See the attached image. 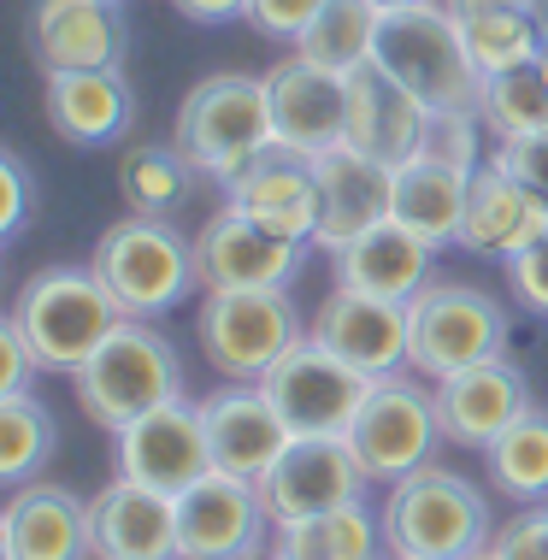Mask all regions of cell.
I'll return each mask as SVG.
<instances>
[{
  "instance_id": "cell-1",
  "label": "cell",
  "mask_w": 548,
  "mask_h": 560,
  "mask_svg": "<svg viewBox=\"0 0 548 560\" xmlns=\"http://www.w3.org/2000/svg\"><path fill=\"white\" fill-rule=\"evenodd\" d=\"M7 319L24 330L42 372L78 377L83 360L125 325V307L113 301V290L101 283L95 266H48L19 290Z\"/></svg>"
},
{
  "instance_id": "cell-2",
  "label": "cell",
  "mask_w": 548,
  "mask_h": 560,
  "mask_svg": "<svg viewBox=\"0 0 548 560\" xmlns=\"http://www.w3.org/2000/svg\"><path fill=\"white\" fill-rule=\"evenodd\" d=\"M495 542L490 502L460 472H424L389 483L384 502V555L389 560H478Z\"/></svg>"
},
{
  "instance_id": "cell-3",
  "label": "cell",
  "mask_w": 548,
  "mask_h": 560,
  "mask_svg": "<svg viewBox=\"0 0 548 560\" xmlns=\"http://www.w3.org/2000/svg\"><path fill=\"white\" fill-rule=\"evenodd\" d=\"M78 407L95 419L101 431H125L136 419L160 413L165 401H183V360L177 348L154 330V319H125L95 354L83 360V372L71 377Z\"/></svg>"
},
{
  "instance_id": "cell-4",
  "label": "cell",
  "mask_w": 548,
  "mask_h": 560,
  "mask_svg": "<svg viewBox=\"0 0 548 560\" xmlns=\"http://www.w3.org/2000/svg\"><path fill=\"white\" fill-rule=\"evenodd\" d=\"M172 142L183 148V160L195 165L212 184L242 177L266 148H278L271 130V101H266V78H242V71H219V78L195 83L177 107Z\"/></svg>"
},
{
  "instance_id": "cell-5",
  "label": "cell",
  "mask_w": 548,
  "mask_h": 560,
  "mask_svg": "<svg viewBox=\"0 0 548 560\" xmlns=\"http://www.w3.org/2000/svg\"><path fill=\"white\" fill-rule=\"evenodd\" d=\"M372 66H384L401 89H413L424 107H478L483 71L471 66L466 30L443 0H419V7H395L377 24Z\"/></svg>"
},
{
  "instance_id": "cell-6",
  "label": "cell",
  "mask_w": 548,
  "mask_h": 560,
  "mask_svg": "<svg viewBox=\"0 0 548 560\" xmlns=\"http://www.w3.org/2000/svg\"><path fill=\"white\" fill-rule=\"evenodd\" d=\"M101 283L113 290V301L125 307V319H160L189 301V290H201V271H195V242L177 231L172 219H118L113 231L95 242Z\"/></svg>"
},
{
  "instance_id": "cell-7",
  "label": "cell",
  "mask_w": 548,
  "mask_h": 560,
  "mask_svg": "<svg viewBox=\"0 0 548 560\" xmlns=\"http://www.w3.org/2000/svg\"><path fill=\"white\" fill-rule=\"evenodd\" d=\"M508 307L471 283H424L407 301V360L419 377H454L508 354Z\"/></svg>"
},
{
  "instance_id": "cell-8",
  "label": "cell",
  "mask_w": 548,
  "mask_h": 560,
  "mask_svg": "<svg viewBox=\"0 0 548 560\" xmlns=\"http://www.w3.org/2000/svg\"><path fill=\"white\" fill-rule=\"evenodd\" d=\"M195 337H201L212 372L236 377V384H260L289 348L307 342V330H301L289 290H207Z\"/></svg>"
},
{
  "instance_id": "cell-9",
  "label": "cell",
  "mask_w": 548,
  "mask_h": 560,
  "mask_svg": "<svg viewBox=\"0 0 548 560\" xmlns=\"http://www.w3.org/2000/svg\"><path fill=\"white\" fill-rule=\"evenodd\" d=\"M360 466L372 472V483H401L431 466L436 443H443V413H436V389L413 384V377H377L365 389L354 425H348Z\"/></svg>"
},
{
  "instance_id": "cell-10",
  "label": "cell",
  "mask_w": 548,
  "mask_h": 560,
  "mask_svg": "<svg viewBox=\"0 0 548 560\" xmlns=\"http://www.w3.org/2000/svg\"><path fill=\"white\" fill-rule=\"evenodd\" d=\"M260 389L271 396V407L283 413V425L295 436H348L372 377L354 372L348 360H337L330 348H318L307 337L260 377Z\"/></svg>"
},
{
  "instance_id": "cell-11",
  "label": "cell",
  "mask_w": 548,
  "mask_h": 560,
  "mask_svg": "<svg viewBox=\"0 0 548 560\" xmlns=\"http://www.w3.org/2000/svg\"><path fill=\"white\" fill-rule=\"evenodd\" d=\"M307 248L313 242L271 231L266 219L224 201V213L195 236V271H201V290H283Z\"/></svg>"
},
{
  "instance_id": "cell-12",
  "label": "cell",
  "mask_w": 548,
  "mask_h": 560,
  "mask_svg": "<svg viewBox=\"0 0 548 560\" xmlns=\"http://www.w3.org/2000/svg\"><path fill=\"white\" fill-rule=\"evenodd\" d=\"M365 483H372V472L360 466L348 436H295L278 454V466L260 478V495L271 508V525H295L313 513L365 502Z\"/></svg>"
},
{
  "instance_id": "cell-13",
  "label": "cell",
  "mask_w": 548,
  "mask_h": 560,
  "mask_svg": "<svg viewBox=\"0 0 548 560\" xmlns=\"http://www.w3.org/2000/svg\"><path fill=\"white\" fill-rule=\"evenodd\" d=\"M271 508L260 483L207 472L195 490L177 495V549L183 560H260Z\"/></svg>"
},
{
  "instance_id": "cell-14",
  "label": "cell",
  "mask_w": 548,
  "mask_h": 560,
  "mask_svg": "<svg viewBox=\"0 0 548 560\" xmlns=\"http://www.w3.org/2000/svg\"><path fill=\"white\" fill-rule=\"evenodd\" d=\"M113 460H118V478H136V483H148V490H165V495L195 490V483L212 472L201 401H189V396L165 401L160 413L125 425L113 436Z\"/></svg>"
},
{
  "instance_id": "cell-15",
  "label": "cell",
  "mask_w": 548,
  "mask_h": 560,
  "mask_svg": "<svg viewBox=\"0 0 548 560\" xmlns=\"http://www.w3.org/2000/svg\"><path fill=\"white\" fill-rule=\"evenodd\" d=\"M130 19L125 0H36L30 7V54L48 71H106L125 66Z\"/></svg>"
},
{
  "instance_id": "cell-16",
  "label": "cell",
  "mask_w": 548,
  "mask_h": 560,
  "mask_svg": "<svg viewBox=\"0 0 548 560\" xmlns=\"http://www.w3.org/2000/svg\"><path fill=\"white\" fill-rule=\"evenodd\" d=\"M266 101L278 148H289V154L318 160L325 148L348 142V78H337V71L295 54L266 71Z\"/></svg>"
},
{
  "instance_id": "cell-17",
  "label": "cell",
  "mask_w": 548,
  "mask_h": 560,
  "mask_svg": "<svg viewBox=\"0 0 548 560\" xmlns=\"http://www.w3.org/2000/svg\"><path fill=\"white\" fill-rule=\"evenodd\" d=\"M313 172H318V236H313V248L342 254L354 236L389 224V201H395L389 165L360 154L354 142H337L313 160Z\"/></svg>"
},
{
  "instance_id": "cell-18",
  "label": "cell",
  "mask_w": 548,
  "mask_h": 560,
  "mask_svg": "<svg viewBox=\"0 0 548 560\" xmlns=\"http://www.w3.org/2000/svg\"><path fill=\"white\" fill-rule=\"evenodd\" d=\"M307 337L318 348H330L337 360H348L354 372H365L372 384L377 377H395L401 366H413V360H407V307L360 295V290H348V283H337V290L325 295V307L313 313Z\"/></svg>"
},
{
  "instance_id": "cell-19",
  "label": "cell",
  "mask_w": 548,
  "mask_h": 560,
  "mask_svg": "<svg viewBox=\"0 0 548 560\" xmlns=\"http://www.w3.org/2000/svg\"><path fill=\"white\" fill-rule=\"evenodd\" d=\"M201 419H207V443H212V472H231L248 483H260L278 466V454L295 443V431L283 425V413L271 407L260 384H231L219 396H207Z\"/></svg>"
},
{
  "instance_id": "cell-20",
  "label": "cell",
  "mask_w": 548,
  "mask_h": 560,
  "mask_svg": "<svg viewBox=\"0 0 548 560\" xmlns=\"http://www.w3.org/2000/svg\"><path fill=\"white\" fill-rule=\"evenodd\" d=\"M424 130H431V107L401 89L384 66H360L348 78V142L377 165L401 172L407 160L424 154Z\"/></svg>"
},
{
  "instance_id": "cell-21",
  "label": "cell",
  "mask_w": 548,
  "mask_h": 560,
  "mask_svg": "<svg viewBox=\"0 0 548 560\" xmlns=\"http://www.w3.org/2000/svg\"><path fill=\"white\" fill-rule=\"evenodd\" d=\"M0 560H95L89 502L66 483H19L0 508Z\"/></svg>"
},
{
  "instance_id": "cell-22",
  "label": "cell",
  "mask_w": 548,
  "mask_h": 560,
  "mask_svg": "<svg viewBox=\"0 0 548 560\" xmlns=\"http://www.w3.org/2000/svg\"><path fill=\"white\" fill-rule=\"evenodd\" d=\"M95 560H183L177 549V495L148 490L136 478H113L89 502Z\"/></svg>"
},
{
  "instance_id": "cell-23",
  "label": "cell",
  "mask_w": 548,
  "mask_h": 560,
  "mask_svg": "<svg viewBox=\"0 0 548 560\" xmlns=\"http://www.w3.org/2000/svg\"><path fill=\"white\" fill-rule=\"evenodd\" d=\"M548 231V201L537 189H525L508 165H478L466 189V224H460V248L483 254V260H520Z\"/></svg>"
},
{
  "instance_id": "cell-24",
  "label": "cell",
  "mask_w": 548,
  "mask_h": 560,
  "mask_svg": "<svg viewBox=\"0 0 548 560\" xmlns=\"http://www.w3.org/2000/svg\"><path fill=\"white\" fill-rule=\"evenodd\" d=\"M530 407L525 372L513 366L508 354L483 360V366H466L436 384V413H443V436L460 448H490L501 431L513 425Z\"/></svg>"
},
{
  "instance_id": "cell-25",
  "label": "cell",
  "mask_w": 548,
  "mask_h": 560,
  "mask_svg": "<svg viewBox=\"0 0 548 560\" xmlns=\"http://www.w3.org/2000/svg\"><path fill=\"white\" fill-rule=\"evenodd\" d=\"M42 107H48V125L66 136L71 148H106L125 142L136 125V95L125 83V71H48V89H42Z\"/></svg>"
},
{
  "instance_id": "cell-26",
  "label": "cell",
  "mask_w": 548,
  "mask_h": 560,
  "mask_svg": "<svg viewBox=\"0 0 548 560\" xmlns=\"http://www.w3.org/2000/svg\"><path fill=\"white\" fill-rule=\"evenodd\" d=\"M224 195H231V207L266 219L271 231H283V236H301V242L318 236V172H313L307 154L266 148L248 172L224 184Z\"/></svg>"
},
{
  "instance_id": "cell-27",
  "label": "cell",
  "mask_w": 548,
  "mask_h": 560,
  "mask_svg": "<svg viewBox=\"0 0 548 560\" xmlns=\"http://www.w3.org/2000/svg\"><path fill=\"white\" fill-rule=\"evenodd\" d=\"M431 260L436 248L413 231H401V224H377V231L354 236L348 248L337 254V283L360 295H377V301H395V307H407L424 283H431Z\"/></svg>"
},
{
  "instance_id": "cell-28",
  "label": "cell",
  "mask_w": 548,
  "mask_h": 560,
  "mask_svg": "<svg viewBox=\"0 0 548 560\" xmlns=\"http://www.w3.org/2000/svg\"><path fill=\"white\" fill-rule=\"evenodd\" d=\"M466 189H471L466 165L419 154V160H407L401 172H395L389 219L401 224V231L424 236L431 248H448V242H460V224H466Z\"/></svg>"
},
{
  "instance_id": "cell-29",
  "label": "cell",
  "mask_w": 548,
  "mask_h": 560,
  "mask_svg": "<svg viewBox=\"0 0 548 560\" xmlns=\"http://www.w3.org/2000/svg\"><path fill=\"white\" fill-rule=\"evenodd\" d=\"M377 549H384V513H372L365 502L278 525V542H271L278 560H377Z\"/></svg>"
},
{
  "instance_id": "cell-30",
  "label": "cell",
  "mask_w": 548,
  "mask_h": 560,
  "mask_svg": "<svg viewBox=\"0 0 548 560\" xmlns=\"http://www.w3.org/2000/svg\"><path fill=\"white\" fill-rule=\"evenodd\" d=\"M195 177L201 172L183 160L177 142H130L118 160V189H125L130 213L142 219H172L177 207H189Z\"/></svg>"
},
{
  "instance_id": "cell-31",
  "label": "cell",
  "mask_w": 548,
  "mask_h": 560,
  "mask_svg": "<svg viewBox=\"0 0 548 560\" xmlns=\"http://www.w3.org/2000/svg\"><path fill=\"white\" fill-rule=\"evenodd\" d=\"M377 24H384V12L372 0H325L318 19L307 24V36L295 42V54L325 66V71H337V78H354L360 66H372Z\"/></svg>"
},
{
  "instance_id": "cell-32",
  "label": "cell",
  "mask_w": 548,
  "mask_h": 560,
  "mask_svg": "<svg viewBox=\"0 0 548 560\" xmlns=\"http://www.w3.org/2000/svg\"><path fill=\"white\" fill-rule=\"evenodd\" d=\"M483 460H490V478H495L501 495L543 508L548 502V413L543 407H525V413L483 448Z\"/></svg>"
},
{
  "instance_id": "cell-33",
  "label": "cell",
  "mask_w": 548,
  "mask_h": 560,
  "mask_svg": "<svg viewBox=\"0 0 548 560\" xmlns=\"http://www.w3.org/2000/svg\"><path fill=\"white\" fill-rule=\"evenodd\" d=\"M478 118H483V130H490L495 142L548 130V71H543V59L490 71L483 89H478Z\"/></svg>"
},
{
  "instance_id": "cell-34",
  "label": "cell",
  "mask_w": 548,
  "mask_h": 560,
  "mask_svg": "<svg viewBox=\"0 0 548 560\" xmlns=\"http://www.w3.org/2000/svg\"><path fill=\"white\" fill-rule=\"evenodd\" d=\"M54 454V413L42 407L30 389L19 396H0V478L19 490V483H36V472Z\"/></svg>"
},
{
  "instance_id": "cell-35",
  "label": "cell",
  "mask_w": 548,
  "mask_h": 560,
  "mask_svg": "<svg viewBox=\"0 0 548 560\" xmlns=\"http://www.w3.org/2000/svg\"><path fill=\"white\" fill-rule=\"evenodd\" d=\"M466 48H471V66L490 78V71H508V66H525V59L543 54V30L530 19V7H513V12H478L466 19Z\"/></svg>"
},
{
  "instance_id": "cell-36",
  "label": "cell",
  "mask_w": 548,
  "mask_h": 560,
  "mask_svg": "<svg viewBox=\"0 0 548 560\" xmlns=\"http://www.w3.org/2000/svg\"><path fill=\"white\" fill-rule=\"evenodd\" d=\"M318 7H325V0H248V24L260 30L266 42L295 48V42L307 36V24L318 19Z\"/></svg>"
},
{
  "instance_id": "cell-37",
  "label": "cell",
  "mask_w": 548,
  "mask_h": 560,
  "mask_svg": "<svg viewBox=\"0 0 548 560\" xmlns=\"http://www.w3.org/2000/svg\"><path fill=\"white\" fill-rule=\"evenodd\" d=\"M508 283H513V295H520L525 313L548 319V231L530 242L520 260H508Z\"/></svg>"
},
{
  "instance_id": "cell-38",
  "label": "cell",
  "mask_w": 548,
  "mask_h": 560,
  "mask_svg": "<svg viewBox=\"0 0 548 560\" xmlns=\"http://www.w3.org/2000/svg\"><path fill=\"white\" fill-rule=\"evenodd\" d=\"M495 165H508L525 189H537L548 201V130H530V136H508L495 148Z\"/></svg>"
},
{
  "instance_id": "cell-39",
  "label": "cell",
  "mask_w": 548,
  "mask_h": 560,
  "mask_svg": "<svg viewBox=\"0 0 548 560\" xmlns=\"http://www.w3.org/2000/svg\"><path fill=\"white\" fill-rule=\"evenodd\" d=\"M490 549L501 560H548V513L530 508V513H520V520H508Z\"/></svg>"
},
{
  "instance_id": "cell-40",
  "label": "cell",
  "mask_w": 548,
  "mask_h": 560,
  "mask_svg": "<svg viewBox=\"0 0 548 560\" xmlns=\"http://www.w3.org/2000/svg\"><path fill=\"white\" fill-rule=\"evenodd\" d=\"M24 219H30V172H24V160L12 154H0V236H19L24 231Z\"/></svg>"
},
{
  "instance_id": "cell-41",
  "label": "cell",
  "mask_w": 548,
  "mask_h": 560,
  "mask_svg": "<svg viewBox=\"0 0 548 560\" xmlns=\"http://www.w3.org/2000/svg\"><path fill=\"white\" fill-rule=\"evenodd\" d=\"M0 354H7V377H0V396H19V389H30V372H42V360L30 354L24 330L19 325H0Z\"/></svg>"
},
{
  "instance_id": "cell-42",
  "label": "cell",
  "mask_w": 548,
  "mask_h": 560,
  "mask_svg": "<svg viewBox=\"0 0 548 560\" xmlns=\"http://www.w3.org/2000/svg\"><path fill=\"white\" fill-rule=\"evenodd\" d=\"M183 19L195 24H224V19H248V0H172Z\"/></svg>"
},
{
  "instance_id": "cell-43",
  "label": "cell",
  "mask_w": 548,
  "mask_h": 560,
  "mask_svg": "<svg viewBox=\"0 0 548 560\" xmlns=\"http://www.w3.org/2000/svg\"><path fill=\"white\" fill-rule=\"evenodd\" d=\"M443 7L466 24V19H478V12H513V7H530V0H443Z\"/></svg>"
},
{
  "instance_id": "cell-44",
  "label": "cell",
  "mask_w": 548,
  "mask_h": 560,
  "mask_svg": "<svg viewBox=\"0 0 548 560\" xmlns=\"http://www.w3.org/2000/svg\"><path fill=\"white\" fill-rule=\"evenodd\" d=\"M530 19H537V30H543V42H548V0H530Z\"/></svg>"
},
{
  "instance_id": "cell-45",
  "label": "cell",
  "mask_w": 548,
  "mask_h": 560,
  "mask_svg": "<svg viewBox=\"0 0 548 560\" xmlns=\"http://www.w3.org/2000/svg\"><path fill=\"white\" fill-rule=\"evenodd\" d=\"M377 12H395V7H419V0H372Z\"/></svg>"
},
{
  "instance_id": "cell-46",
  "label": "cell",
  "mask_w": 548,
  "mask_h": 560,
  "mask_svg": "<svg viewBox=\"0 0 548 560\" xmlns=\"http://www.w3.org/2000/svg\"><path fill=\"white\" fill-rule=\"evenodd\" d=\"M537 59H543V71H548V42H543V54H537Z\"/></svg>"
},
{
  "instance_id": "cell-47",
  "label": "cell",
  "mask_w": 548,
  "mask_h": 560,
  "mask_svg": "<svg viewBox=\"0 0 548 560\" xmlns=\"http://www.w3.org/2000/svg\"><path fill=\"white\" fill-rule=\"evenodd\" d=\"M478 560H501V555H495V549H483V555H478Z\"/></svg>"
},
{
  "instance_id": "cell-48",
  "label": "cell",
  "mask_w": 548,
  "mask_h": 560,
  "mask_svg": "<svg viewBox=\"0 0 548 560\" xmlns=\"http://www.w3.org/2000/svg\"><path fill=\"white\" fill-rule=\"evenodd\" d=\"M543 513H548V502H543Z\"/></svg>"
},
{
  "instance_id": "cell-49",
  "label": "cell",
  "mask_w": 548,
  "mask_h": 560,
  "mask_svg": "<svg viewBox=\"0 0 548 560\" xmlns=\"http://www.w3.org/2000/svg\"><path fill=\"white\" fill-rule=\"evenodd\" d=\"M271 560H278V555H271Z\"/></svg>"
}]
</instances>
